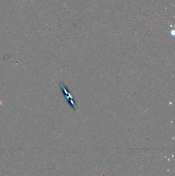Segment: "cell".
I'll list each match as a JSON object with an SVG mask.
<instances>
[{
  "instance_id": "1",
  "label": "cell",
  "mask_w": 175,
  "mask_h": 176,
  "mask_svg": "<svg viewBox=\"0 0 175 176\" xmlns=\"http://www.w3.org/2000/svg\"><path fill=\"white\" fill-rule=\"evenodd\" d=\"M60 86L61 87V88L62 91L63 92L66 99H67L68 102H69V103L70 104V105L74 109H76V105H75L74 102V100L73 99L72 96L71 95V94L70 93V92L68 91L67 88L65 86V85H64L63 83H62V82H61V83H60Z\"/></svg>"
}]
</instances>
